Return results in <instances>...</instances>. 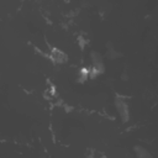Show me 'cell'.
Listing matches in <instances>:
<instances>
[{"mask_svg":"<svg viewBox=\"0 0 158 158\" xmlns=\"http://www.w3.org/2000/svg\"><path fill=\"white\" fill-rule=\"evenodd\" d=\"M115 106H116V110H117V112H118L121 120H122L123 122L128 121V118H130V110H128V104H127V101H126L123 98L117 96L116 100H115Z\"/></svg>","mask_w":158,"mask_h":158,"instance_id":"cell-1","label":"cell"},{"mask_svg":"<svg viewBox=\"0 0 158 158\" xmlns=\"http://www.w3.org/2000/svg\"><path fill=\"white\" fill-rule=\"evenodd\" d=\"M51 58H52L54 62H57V63H64V62L67 60V56H65L60 49H57V48L52 49V52H51Z\"/></svg>","mask_w":158,"mask_h":158,"instance_id":"cell-2","label":"cell"},{"mask_svg":"<svg viewBox=\"0 0 158 158\" xmlns=\"http://www.w3.org/2000/svg\"><path fill=\"white\" fill-rule=\"evenodd\" d=\"M133 151H135V154L137 156V158H153L152 154L146 148H143L141 146H135Z\"/></svg>","mask_w":158,"mask_h":158,"instance_id":"cell-3","label":"cell"},{"mask_svg":"<svg viewBox=\"0 0 158 158\" xmlns=\"http://www.w3.org/2000/svg\"><path fill=\"white\" fill-rule=\"evenodd\" d=\"M106 47H107V57H109L110 59H114V58H116V57L120 56V53L111 46V43H107Z\"/></svg>","mask_w":158,"mask_h":158,"instance_id":"cell-4","label":"cell"}]
</instances>
